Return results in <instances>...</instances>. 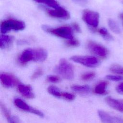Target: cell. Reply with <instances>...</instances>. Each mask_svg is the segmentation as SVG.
<instances>
[{
    "label": "cell",
    "mask_w": 123,
    "mask_h": 123,
    "mask_svg": "<svg viewBox=\"0 0 123 123\" xmlns=\"http://www.w3.org/2000/svg\"><path fill=\"white\" fill-rule=\"evenodd\" d=\"M55 72L67 80H72L74 76V71L71 64L65 59L60 60L59 64L55 68Z\"/></svg>",
    "instance_id": "1"
},
{
    "label": "cell",
    "mask_w": 123,
    "mask_h": 123,
    "mask_svg": "<svg viewBox=\"0 0 123 123\" xmlns=\"http://www.w3.org/2000/svg\"><path fill=\"white\" fill-rule=\"evenodd\" d=\"M42 28L46 32L59 37L68 39L73 38L72 28L69 26H62L58 28H52L47 25H43Z\"/></svg>",
    "instance_id": "2"
},
{
    "label": "cell",
    "mask_w": 123,
    "mask_h": 123,
    "mask_svg": "<svg viewBox=\"0 0 123 123\" xmlns=\"http://www.w3.org/2000/svg\"><path fill=\"white\" fill-rule=\"evenodd\" d=\"M25 25L22 21L10 19L1 23L0 31L2 33H5L11 30L18 31L24 29Z\"/></svg>",
    "instance_id": "3"
},
{
    "label": "cell",
    "mask_w": 123,
    "mask_h": 123,
    "mask_svg": "<svg viewBox=\"0 0 123 123\" xmlns=\"http://www.w3.org/2000/svg\"><path fill=\"white\" fill-rule=\"evenodd\" d=\"M71 60L75 62L90 68L97 67L100 64L99 61L96 57L92 56H74L71 57Z\"/></svg>",
    "instance_id": "4"
},
{
    "label": "cell",
    "mask_w": 123,
    "mask_h": 123,
    "mask_svg": "<svg viewBox=\"0 0 123 123\" xmlns=\"http://www.w3.org/2000/svg\"><path fill=\"white\" fill-rule=\"evenodd\" d=\"M87 48L90 52L102 58H106L108 54V51L105 47L92 41L87 42Z\"/></svg>",
    "instance_id": "5"
},
{
    "label": "cell",
    "mask_w": 123,
    "mask_h": 123,
    "mask_svg": "<svg viewBox=\"0 0 123 123\" xmlns=\"http://www.w3.org/2000/svg\"><path fill=\"white\" fill-rule=\"evenodd\" d=\"M99 16L98 12L90 10H85L83 12V19L89 25L97 27L99 23Z\"/></svg>",
    "instance_id": "6"
},
{
    "label": "cell",
    "mask_w": 123,
    "mask_h": 123,
    "mask_svg": "<svg viewBox=\"0 0 123 123\" xmlns=\"http://www.w3.org/2000/svg\"><path fill=\"white\" fill-rule=\"evenodd\" d=\"M98 116L103 123H123V117L111 114L106 111L99 110Z\"/></svg>",
    "instance_id": "7"
},
{
    "label": "cell",
    "mask_w": 123,
    "mask_h": 123,
    "mask_svg": "<svg viewBox=\"0 0 123 123\" xmlns=\"http://www.w3.org/2000/svg\"><path fill=\"white\" fill-rule=\"evenodd\" d=\"M14 105L19 109L25 111H27L30 113H32L33 114H36L37 116H39L41 117H44V114L43 112H42L41 111L37 110L30 106H29L28 104H27L23 100H22L21 98H16L14 99L13 101Z\"/></svg>",
    "instance_id": "8"
},
{
    "label": "cell",
    "mask_w": 123,
    "mask_h": 123,
    "mask_svg": "<svg viewBox=\"0 0 123 123\" xmlns=\"http://www.w3.org/2000/svg\"><path fill=\"white\" fill-rule=\"evenodd\" d=\"M0 79L2 85L6 88L13 87L20 83L17 78L14 75L9 74H1Z\"/></svg>",
    "instance_id": "9"
},
{
    "label": "cell",
    "mask_w": 123,
    "mask_h": 123,
    "mask_svg": "<svg viewBox=\"0 0 123 123\" xmlns=\"http://www.w3.org/2000/svg\"><path fill=\"white\" fill-rule=\"evenodd\" d=\"M48 14L53 17L67 20L70 18V16L69 12L64 8L59 7L55 10H48Z\"/></svg>",
    "instance_id": "10"
},
{
    "label": "cell",
    "mask_w": 123,
    "mask_h": 123,
    "mask_svg": "<svg viewBox=\"0 0 123 123\" xmlns=\"http://www.w3.org/2000/svg\"><path fill=\"white\" fill-rule=\"evenodd\" d=\"M105 101L112 109L123 113V99H117L108 96L105 98Z\"/></svg>",
    "instance_id": "11"
},
{
    "label": "cell",
    "mask_w": 123,
    "mask_h": 123,
    "mask_svg": "<svg viewBox=\"0 0 123 123\" xmlns=\"http://www.w3.org/2000/svg\"><path fill=\"white\" fill-rule=\"evenodd\" d=\"M18 91L25 98L32 99L35 98V95L32 92V89L30 85H25L19 83L17 86Z\"/></svg>",
    "instance_id": "12"
},
{
    "label": "cell",
    "mask_w": 123,
    "mask_h": 123,
    "mask_svg": "<svg viewBox=\"0 0 123 123\" xmlns=\"http://www.w3.org/2000/svg\"><path fill=\"white\" fill-rule=\"evenodd\" d=\"M33 49H28L22 53L19 57V61L21 64H24L30 61H33Z\"/></svg>",
    "instance_id": "13"
},
{
    "label": "cell",
    "mask_w": 123,
    "mask_h": 123,
    "mask_svg": "<svg viewBox=\"0 0 123 123\" xmlns=\"http://www.w3.org/2000/svg\"><path fill=\"white\" fill-rule=\"evenodd\" d=\"M33 61L35 62H43L47 58L48 53L43 49H33Z\"/></svg>",
    "instance_id": "14"
},
{
    "label": "cell",
    "mask_w": 123,
    "mask_h": 123,
    "mask_svg": "<svg viewBox=\"0 0 123 123\" xmlns=\"http://www.w3.org/2000/svg\"><path fill=\"white\" fill-rule=\"evenodd\" d=\"M14 38L13 37L2 35L0 37V47L1 49L9 48L12 44Z\"/></svg>",
    "instance_id": "15"
},
{
    "label": "cell",
    "mask_w": 123,
    "mask_h": 123,
    "mask_svg": "<svg viewBox=\"0 0 123 123\" xmlns=\"http://www.w3.org/2000/svg\"><path fill=\"white\" fill-rule=\"evenodd\" d=\"M108 85V82L105 81H101L98 83L95 87L94 89V92L95 93L101 95H105L107 94V91L106 90L107 87Z\"/></svg>",
    "instance_id": "16"
},
{
    "label": "cell",
    "mask_w": 123,
    "mask_h": 123,
    "mask_svg": "<svg viewBox=\"0 0 123 123\" xmlns=\"http://www.w3.org/2000/svg\"><path fill=\"white\" fill-rule=\"evenodd\" d=\"M71 89L79 93H88L90 90L89 86L87 85H73L71 86Z\"/></svg>",
    "instance_id": "17"
},
{
    "label": "cell",
    "mask_w": 123,
    "mask_h": 123,
    "mask_svg": "<svg viewBox=\"0 0 123 123\" xmlns=\"http://www.w3.org/2000/svg\"><path fill=\"white\" fill-rule=\"evenodd\" d=\"M0 108L3 114L4 115V116L9 123H16L14 120L13 119L12 115H11L8 110L2 103H0Z\"/></svg>",
    "instance_id": "18"
},
{
    "label": "cell",
    "mask_w": 123,
    "mask_h": 123,
    "mask_svg": "<svg viewBox=\"0 0 123 123\" xmlns=\"http://www.w3.org/2000/svg\"><path fill=\"white\" fill-rule=\"evenodd\" d=\"M48 92L52 95V96L57 97V98H61L62 97V93L59 88L54 86H50L48 88Z\"/></svg>",
    "instance_id": "19"
},
{
    "label": "cell",
    "mask_w": 123,
    "mask_h": 123,
    "mask_svg": "<svg viewBox=\"0 0 123 123\" xmlns=\"http://www.w3.org/2000/svg\"><path fill=\"white\" fill-rule=\"evenodd\" d=\"M108 25L111 30L116 34H119L120 33V29L117 23L111 19H109L108 21Z\"/></svg>",
    "instance_id": "20"
},
{
    "label": "cell",
    "mask_w": 123,
    "mask_h": 123,
    "mask_svg": "<svg viewBox=\"0 0 123 123\" xmlns=\"http://www.w3.org/2000/svg\"><path fill=\"white\" fill-rule=\"evenodd\" d=\"M38 3L45 4L49 7L56 9L58 8L59 4L55 0H34Z\"/></svg>",
    "instance_id": "21"
},
{
    "label": "cell",
    "mask_w": 123,
    "mask_h": 123,
    "mask_svg": "<svg viewBox=\"0 0 123 123\" xmlns=\"http://www.w3.org/2000/svg\"><path fill=\"white\" fill-rule=\"evenodd\" d=\"M110 70L113 73L123 75V67L118 64H113L110 68Z\"/></svg>",
    "instance_id": "22"
},
{
    "label": "cell",
    "mask_w": 123,
    "mask_h": 123,
    "mask_svg": "<svg viewBox=\"0 0 123 123\" xmlns=\"http://www.w3.org/2000/svg\"><path fill=\"white\" fill-rule=\"evenodd\" d=\"M98 32L105 40L110 41L113 39L112 36L108 32L106 28H101L98 30Z\"/></svg>",
    "instance_id": "23"
},
{
    "label": "cell",
    "mask_w": 123,
    "mask_h": 123,
    "mask_svg": "<svg viewBox=\"0 0 123 123\" xmlns=\"http://www.w3.org/2000/svg\"><path fill=\"white\" fill-rule=\"evenodd\" d=\"M95 73L94 72H89L84 74L81 76V79L85 81H88L93 79L95 76Z\"/></svg>",
    "instance_id": "24"
},
{
    "label": "cell",
    "mask_w": 123,
    "mask_h": 123,
    "mask_svg": "<svg viewBox=\"0 0 123 123\" xmlns=\"http://www.w3.org/2000/svg\"><path fill=\"white\" fill-rule=\"evenodd\" d=\"M106 78L109 80L113 81H123V76L119 75L109 74L106 76Z\"/></svg>",
    "instance_id": "25"
},
{
    "label": "cell",
    "mask_w": 123,
    "mask_h": 123,
    "mask_svg": "<svg viewBox=\"0 0 123 123\" xmlns=\"http://www.w3.org/2000/svg\"><path fill=\"white\" fill-rule=\"evenodd\" d=\"M61 98H62L68 100H73L75 98V96L72 93L62 92Z\"/></svg>",
    "instance_id": "26"
},
{
    "label": "cell",
    "mask_w": 123,
    "mask_h": 123,
    "mask_svg": "<svg viewBox=\"0 0 123 123\" xmlns=\"http://www.w3.org/2000/svg\"><path fill=\"white\" fill-rule=\"evenodd\" d=\"M47 80L49 82L54 83H58L61 81V78L59 76L53 75H48L47 77Z\"/></svg>",
    "instance_id": "27"
},
{
    "label": "cell",
    "mask_w": 123,
    "mask_h": 123,
    "mask_svg": "<svg viewBox=\"0 0 123 123\" xmlns=\"http://www.w3.org/2000/svg\"><path fill=\"white\" fill-rule=\"evenodd\" d=\"M43 74V71L41 68L37 69L32 75L31 76V79L32 80H35L38 77L41 76Z\"/></svg>",
    "instance_id": "28"
},
{
    "label": "cell",
    "mask_w": 123,
    "mask_h": 123,
    "mask_svg": "<svg viewBox=\"0 0 123 123\" xmlns=\"http://www.w3.org/2000/svg\"><path fill=\"white\" fill-rule=\"evenodd\" d=\"M66 45L70 47H78L79 45V42L77 40L74 39H69L66 42Z\"/></svg>",
    "instance_id": "29"
},
{
    "label": "cell",
    "mask_w": 123,
    "mask_h": 123,
    "mask_svg": "<svg viewBox=\"0 0 123 123\" xmlns=\"http://www.w3.org/2000/svg\"><path fill=\"white\" fill-rule=\"evenodd\" d=\"M116 90L118 93L123 95V82L119 84L116 86Z\"/></svg>",
    "instance_id": "30"
},
{
    "label": "cell",
    "mask_w": 123,
    "mask_h": 123,
    "mask_svg": "<svg viewBox=\"0 0 123 123\" xmlns=\"http://www.w3.org/2000/svg\"><path fill=\"white\" fill-rule=\"evenodd\" d=\"M73 1L77 4L84 6L87 3V0H73Z\"/></svg>",
    "instance_id": "31"
},
{
    "label": "cell",
    "mask_w": 123,
    "mask_h": 123,
    "mask_svg": "<svg viewBox=\"0 0 123 123\" xmlns=\"http://www.w3.org/2000/svg\"><path fill=\"white\" fill-rule=\"evenodd\" d=\"M72 26H73V27L74 28V29L77 32H81V28L79 26V25L76 23H74L73 24H72Z\"/></svg>",
    "instance_id": "32"
},
{
    "label": "cell",
    "mask_w": 123,
    "mask_h": 123,
    "mask_svg": "<svg viewBox=\"0 0 123 123\" xmlns=\"http://www.w3.org/2000/svg\"><path fill=\"white\" fill-rule=\"evenodd\" d=\"M120 17H121L122 19H123V13H122L121 14H120Z\"/></svg>",
    "instance_id": "33"
}]
</instances>
